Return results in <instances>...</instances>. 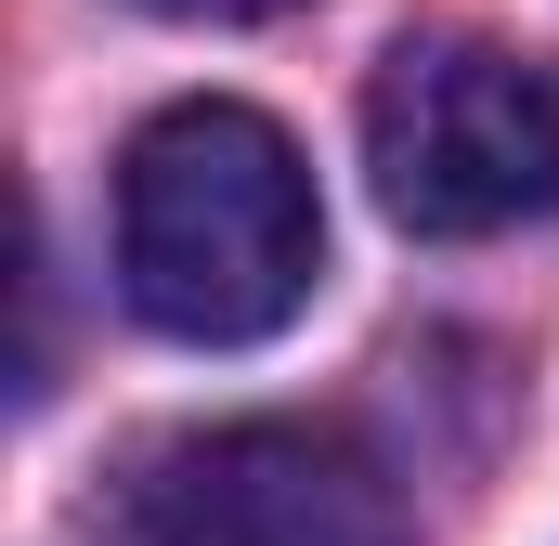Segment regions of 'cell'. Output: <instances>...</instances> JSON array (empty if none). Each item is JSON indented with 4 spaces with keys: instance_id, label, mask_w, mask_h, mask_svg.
<instances>
[{
    "instance_id": "cell-2",
    "label": "cell",
    "mask_w": 559,
    "mask_h": 546,
    "mask_svg": "<svg viewBox=\"0 0 559 546\" xmlns=\"http://www.w3.org/2000/svg\"><path fill=\"white\" fill-rule=\"evenodd\" d=\"M365 169L404 235H521L559 209V66L521 39L429 26L365 92Z\"/></svg>"
},
{
    "instance_id": "cell-1",
    "label": "cell",
    "mask_w": 559,
    "mask_h": 546,
    "mask_svg": "<svg viewBox=\"0 0 559 546\" xmlns=\"http://www.w3.org/2000/svg\"><path fill=\"white\" fill-rule=\"evenodd\" d=\"M325 273L312 169L261 105H169L118 156V286L143 325L235 352L274 339Z\"/></svg>"
},
{
    "instance_id": "cell-4",
    "label": "cell",
    "mask_w": 559,
    "mask_h": 546,
    "mask_svg": "<svg viewBox=\"0 0 559 546\" xmlns=\"http://www.w3.org/2000/svg\"><path fill=\"white\" fill-rule=\"evenodd\" d=\"M143 13H182V26H248V13H286V0H143Z\"/></svg>"
},
{
    "instance_id": "cell-3",
    "label": "cell",
    "mask_w": 559,
    "mask_h": 546,
    "mask_svg": "<svg viewBox=\"0 0 559 546\" xmlns=\"http://www.w3.org/2000/svg\"><path fill=\"white\" fill-rule=\"evenodd\" d=\"M105 546H404V508L325 429H195L131 468Z\"/></svg>"
}]
</instances>
